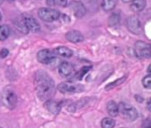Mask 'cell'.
<instances>
[{
    "mask_svg": "<svg viewBox=\"0 0 151 128\" xmlns=\"http://www.w3.org/2000/svg\"><path fill=\"white\" fill-rule=\"evenodd\" d=\"M35 87L37 96L42 101L50 100L56 92L54 81L47 73L43 71H39L36 73L35 78Z\"/></svg>",
    "mask_w": 151,
    "mask_h": 128,
    "instance_id": "cell-1",
    "label": "cell"
},
{
    "mask_svg": "<svg viewBox=\"0 0 151 128\" xmlns=\"http://www.w3.org/2000/svg\"><path fill=\"white\" fill-rule=\"evenodd\" d=\"M119 109L121 117L127 121H134L139 117L138 111L133 105L127 103H120Z\"/></svg>",
    "mask_w": 151,
    "mask_h": 128,
    "instance_id": "cell-2",
    "label": "cell"
},
{
    "mask_svg": "<svg viewBox=\"0 0 151 128\" xmlns=\"http://www.w3.org/2000/svg\"><path fill=\"white\" fill-rule=\"evenodd\" d=\"M58 90L63 94H73L83 92L85 88L83 85L77 84L73 81H65L58 86Z\"/></svg>",
    "mask_w": 151,
    "mask_h": 128,
    "instance_id": "cell-3",
    "label": "cell"
},
{
    "mask_svg": "<svg viewBox=\"0 0 151 128\" xmlns=\"http://www.w3.org/2000/svg\"><path fill=\"white\" fill-rule=\"evenodd\" d=\"M1 102L8 109H14L17 104V96L12 89L6 88L1 94Z\"/></svg>",
    "mask_w": 151,
    "mask_h": 128,
    "instance_id": "cell-4",
    "label": "cell"
},
{
    "mask_svg": "<svg viewBox=\"0 0 151 128\" xmlns=\"http://www.w3.org/2000/svg\"><path fill=\"white\" fill-rule=\"evenodd\" d=\"M38 16L46 22H53L58 20L61 14L58 11L52 8H41L38 11Z\"/></svg>",
    "mask_w": 151,
    "mask_h": 128,
    "instance_id": "cell-5",
    "label": "cell"
},
{
    "mask_svg": "<svg viewBox=\"0 0 151 128\" xmlns=\"http://www.w3.org/2000/svg\"><path fill=\"white\" fill-rule=\"evenodd\" d=\"M134 50L140 58H151V44L142 41H137L134 45Z\"/></svg>",
    "mask_w": 151,
    "mask_h": 128,
    "instance_id": "cell-6",
    "label": "cell"
},
{
    "mask_svg": "<svg viewBox=\"0 0 151 128\" xmlns=\"http://www.w3.org/2000/svg\"><path fill=\"white\" fill-rule=\"evenodd\" d=\"M56 54L54 50H50L48 49H44L40 50L37 53V59L40 63L44 64V65H49L51 64L55 58H56Z\"/></svg>",
    "mask_w": 151,
    "mask_h": 128,
    "instance_id": "cell-7",
    "label": "cell"
},
{
    "mask_svg": "<svg viewBox=\"0 0 151 128\" xmlns=\"http://www.w3.org/2000/svg\"><path fill=\"white\" fill-rule=\"evenodd\" d=\"M127 27L134 34L139 35L142 33V23L136 16H130L127 19Z\"/></svg>",
    "mask_w": 151,
    "mask_h": 128,
    "instance_id": "cell-8",
    "label": "cell"
},
{
    "mask_svg": "<svg viewBox=\"0 0 151 128\" xmlns=\"http://www.w3.org/2000/svg\"><path fill=\"white\" fill-rule=\"evenodd\" d=\"M21 17H22V19L25 22V25L27 27L28 31H31L34 33L40 31V29H41L40 24L33 16H31L29 14H23V15H21Z\"/></svg>",
    "mask_w": 151,
    "mask_h": 128,
    "instance_id": "cell-9",
    "label": "cell"
},
{
    "mask_svg": "<svg viewBox=\"0 0 151 128\" xmlns=\"http://www.w3.org/2000/svg\"><path fill=\"white\" fill-rule=\"evenodd\" d=\"M69 5H70L71 11L73 12V13L74 14L76 18H81L87 12L84 4L81 1H73L70 3Z\"/></svg>",
    "mask_w": 151,
    "mask_h": 128,
    "instance_id": "cell-10",
    "label": "cell"
},
{
    "mask_svg": "<svg viewBox=\"0 0 151 128\" xmlns=\"http://www.w3.org/2000/svg\"><path fill=\"white\" fill-rule=\"evenodd\" d=\"M74 72L73 65L69 62H62L58 66V73L62 77H69Z\"/></svg>",
    "mask_w": 151,
    "mask_h": 128,
    "instance_id": "cell-11",
    "label": "cell"
},
{
    "mask_svg": "<svg viewBox=\"0 0 151 128\" xmlns=\"http://www.w3.org/2000/svg\"><path fill=\"white\" fill-rule=\"evenodd\" d=\"M65 38L66 40L73 43H78V42H81L84 41L83 35L78 30H71L67 32L65 34Z\"/></svg>",
    "mask_w": 151,
    "mask_h": 128,
    "instance_id": "cell-12",
    "label": "cell"
},
{
    "mask_svg": "<svg viewBox=\"0 0 151 128\" xmlns=\"http://www.w3.org/2000/svg\"><path fill=\"white\" fill-rule=\"evenodd\" d=\"M45 108L50 113H52L54 115H57L61 111V104L50 99V100L46 101V103H45Z\"/></svg>",
    "mask_w": 151,
    "mask_h": 128,
    "instance_id": "cell-13",
    "label": "cell"
},
{
    "mask_svg": "<svg viewBox=\"0 0 151 128\" xmlns=\"http://www.w3.org/2000/svg\"><path fill=\"white\" fill-rule=\"evenodd\" d=\"M54 52L57 56L62 57V58H71L73 54V50L65 46H60L58 47L54 50Z\"/></svg>",
    "mask_w": 151,
    "mask_h": 128,
    "instance_id": "cell-14",
    "label": "cell"
},
{
    "mask_svg": "<svg viewBox=\"0 0 151 128\" xmlns=\"http://www.w3.org/2000/svg\"><path fill=\"white\" fill-rule=\"evenodd\" d=\"M146 4H147L146 0H133L131 2L130 7L134 12H138L144 10V8L146 7Z\"/></svg>",
    "mask_w": 151,
    "mask_h": 128,
    "instance_id": "cell-15",
    "label": "cell"
},
{
    "mask_svg": "<svg viewBox=\"0 0 151 128\" xmlns=\"http://www.w3.org/2000/svg\"><path fill=\"white\" fill-rule=\"evenodd\" d=\"M107 111L111 117H116L119 113V105L114 101H110L107 104Z\"/></svg>",
    "mask_w": 151,
    "mask_h": 128,
    "instance_id": "cell-16",
    "label": "cell"
},
{
    "mask_svg": "<svg viewBox=\"0 0 151 128\" xmlns=\"http://www.w3.org/2000/svg\"><path fill=\"white\" fill-rule=\"evenodd\" d=\"M118 4V0H103L102 2V8L106 11H111L113 10Z\"/></svg>",
    "mask_w": 151,
    "mask_h": 128,
    "instance_id": "cell-17",
    "label": "cell"
},
{
    "mask_svg": "<svg viewBox=\"0 0 151 128\" xmlns=\"http://www.w3.org/2000/svg\"><path fill=\"white\" fill-rule=\"evenodd\" d=\"M91 68H92L91 66H84V67H82L79 72H77L74 74V76L73 77V81H81L85 76V74H87L91 70Z\"/></svg>",
    "mask_w": 151,
    "mask_h": 128,
    "instance_id": "cell-18",
    "label": "cell"
},
{
    "mask_svg": "<svg viewBox=\"0 0 151 128\" xmlns=\"http://www.w3.org/2000/svg\"><path fill=\"white\" fill-rule=\"evenodd\" d=\"M46 3L50 7H65L67 5V0H46Z\"/></svg>",
    "mask_w": 151,
    "mask_h": 128,
    "instance_id": "cell-19",
    "label": "cell"
},
{
    "mask_svg": "<svg viewBox=\"0 0 151 128\" xmlns=\"http://www.w3.org/2000/svg\"><path fill=\"white\" fill-rule=\"evenodd\" d=\"M116 121L111 118H104L101 122L102 128H114Z\"/></svg>",
    "mask_w": 151,
    "mask_h": 128,
    "instance_id": "cell-20",
    "label": "cell"
},
{
    "mask_svg": "<svg viewBox=\"0 0 151 128\" xmlns=\"http://www.w3.org/2000/svg\"><path fill=\"white\" fill-rule=\"evenodd\" d=\"M15 25H16V27H18V29L20 30L21 32H23V33H25V34L28 33V29H27V27H26L25 22H24V20H23V19H22L21 16H20L19 19H16Z\"/></svg>",
    "mask_w": 151,
    "mask_h": 128,
    "instance_id": "cell-21",
    "label": "cell"
},
{
    "mask_svg": "<svg viewBox=\"0 0 151 128\" xmlns=\"http://www.w3.org/2000/svg\"><path fill=\"white\" fill-rule=\"evenodd\" d=\"M10 35V29L7 26H0V41H4Z\"/></svg>",
    "mask_w": 151,
    "mask_h": 128,
    "instance_id": "cell-22",
    "label": "cell"
},
{
    "mask_svg": "<svg viewBox=\"0 0 151 128\" xmlns=\"http://www.w3.org/2000/svg\"><path fill=\"white\" fill-rule=\"evenodd\" d=\"M126 80H127V77L119 78V79H118L117 81H113V82H111V83L108 84V85L105 87V89H106V90H111V89L114 88L115 87H118V86L121 85V84H122Z\"/></svg>",
    "mask_w": 151,
    "mask_h": 128,
    "instance_id": "cell-23",
    "label": "cell"
},
{
    "mask_svg": "<svg viewBox=\"0 0 151 128\" xmlns=\"http://www.w3.org/2000/svg\"><path fill=\"white\" fill-rule=\"evenodd\" d=\"M109 25L110 26H116L119 23L120 21V16L119 13H112L111 14V16L109 17Z\"/></svg>",
    "mask_w": 151,
    "mask_h": 128,
    "instance_id": "cell-24",
    "label": "cell"
},
{
    "mask_svg": "<svg viewBox=\"0 0 151 128\" xmlns=\"http://www.w3.org/2000/svg\"><path fill=\"white\" fill-rule=\"evenodd\" d=\"M142 85L145 88L151 89V74L144 77L142 79Z\"/></svg>",
    "mask_w": 151,
    "mask_h": 128,
    "instance_id": "cell-25",
    "label": "cell"
},
{
    "mask_svg": "<svg viewBox=\"0 0 151 128\" xmlns=\"http://www.w3.org/2000/svg\"><path fill=\"white\" fill-rule=\"evenodd\" d=\"M8 55H9V50H8L7 49H3V50L0 51V58H6Z\"/></svg>",
    "mask_w": 151,
    "mask_h": 128,
    "instance_id": "cell-26",
    "label": "cell"
},
{
    "mask_svg": "<svg viewBox=\"0 0 151 128\" xmlns=\"http://www.w3.org/2000/svg\"><path fill=\"white\" fill-rule=\"evenodd\" d=\"M147 108H148L149 111L151 112V98H149L147 100Z\"/></svg>",
    "mask_w": 151,
    "mask_h": 128,
    "instance_id": "cell-27",
    "label": "cell"
},
{
    "mask_svg": "<svg viewBox=\"0 0 151 128\" xmlns=\"http://www.w3.org/2000/svg\"><path fill=\"white\" fill-rule=\"evenodd\" d=\"M147 72H148L150 74H151V64L149 65V67H148V69H147Z\"/></svg>",
    "mask_w": 151,
    "mask_h": 128,
    "instance_id": "cell-28",
    "label": "cell"
},
{
    "mask_svg": "<svg viewBox=\"0 0 151 128\" xmlns=\"http://www.w3.org/2000/svg\"><path fill=\"white\" fill-rule=\"evenodd\" d=\"M123 2H125V3H131L133 0H122Z\"/></svg>",
    "mask_w": 151,
    "mask_h": 128,
    "instance_id": "cell-29",
    "label": "cell"
},
{
    "mask_svg": "<svg viewBox=\"0 0 151 128\" xmlns=\"http://www.w3.org/2000/svg\"><path fill=\"white\" fill-rule=\"evenodd\" d=\"M85 2H87V3H92V2H94V1H96V0H84Z\"/></svg>",
    "mask_w": 151,
    "mask_h": 128,
    "instance_id": "cell-30",
    "label": "cell"
},
{
    "mask_svg": "<svg viewBox=\"0 0 151 128\" xmlns=\"http://www.w3.org/2000/svg\"><path fill=\"white\" fill-rule=\"evenodd\" d=\"M1 19H2V16H1V12H0V20H1Z\"/></svg>",
    "mask_w": 151,
    "mask_h": 128,
    "instance_id": "cell-31",
    "label": "cell"
},
{
    "mask_svg": "<svg viewBox=\"0 0 151 128\" xmlns=\"http://www.w3.org/2000/svg\"><path fill=\"white\" fill-rule=\"evenodd\" d=\"M3 2V0H0V4H1V3Z\"/></svg>",
    "mask_w": 151,
    "mask_h": 128,
    "instance_id": "cell-32",
    "label": "cell"
},
{
    "mask_svg": "<svg viewBox=\"0 0 151 128\" xmlns=\"http://www.w3.org/2000/svg\"><path fill=\"white\" fill-rule=\"evenodd\" d=\"M147 128H151V126H150V127H147Z\"/></svg>",
    "mask_w": 151,
    "mask_h": 128,
    "instance_id": "cell-33",
    "label": "cell"
},
{
    "mask_svg": "<svg viewBox=\"0 0 151 128\" xmlns=\"http://www.w3.org/2000/svg\"><path fill=\"white\" fill-rule=\"evenodd\" d=\"M0 128H2V127H0Z\"/></svg>",
    "mask_w": 151,
    "mask_h": 128,
    "instance_id": "cell-34",
    "label": "cell"
}]
</instances>
